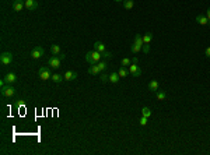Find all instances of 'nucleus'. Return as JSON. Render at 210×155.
Instances as JSON below:
<instances>
[{
	"instance_id": "f257e3e1",
	"label": "nucleus",
	"mask_w": 210,
	"mask_h": 155,
	"mask_svg": "<svg viewBox=\"0 0 210 155\" xmlns=\"http://www.w3.org/2000/svg\"><path fill=\"white\" fill-rule=\"evenodd\" d=\"M101 59H102V53H101V52H97V50L87 52V55H86V62L90 64H97Z\"/></svg>"
},
{
	"instance_id": "f03ea898",
	"label": "nucleus",
	"mask_w": 210,
	"mask_h": 155,
	"mask_svg": "<svg viewBox=\"0 0 210 155\" xmlns=\"http://www.w3.org/2000/svg\"><path fill=\"white\" fill-rule=\"evenodd\" d=\"M14 92H16V90H14V87L11 85V84H6L4 87H1V95L6 96V98L13 96Z\"/></svg>"
},
{
	"instance_id": "7ed1b4c3",
	"label": "nucleus",
	"mask_w": 210,
	"mask_h": 155,
	"mask_svg": "<svg viewBox=\"0 0 210 155\" xmlns=\"http://www.w3.org/2000/svg\"><path fill=\"white\" fill-rule=\"evenodd\" d=\"M38 76H39V78L44 80V81L50 80V77H52V74H50V71H49V68H48V67H41V68H39V70H38Z\"/></svg>"
},
{
	"instance_id": "20e7f679",
	"label": "nucleus",
	"mask_w": 210,
	"mask_h": 155,
	"mask_svg": "<svg viewBox=\"0 0 210 155\" xmlns=\"http://www.w3.org/2000/svg\"><path fill=\"white\" fill-rule=\"evenodd\" d=\"M0 62H1V64H4V66H9L13 62V55L10 52H3L0 55Z\"/></svg>"
},
{
	"instance_id": "39448f33",
	"label": "nucleus",
	"mask_w": 210,
	"mask_h": 155,
	"mask_svg": "<svg viewBox=\"0 0 210 155\" xmlns=\"http://www.w3.org/2000/svg\"><path fill=\"white\" fill-rule=\"evenodd\" d=\"M129 73L132 74L133 77H140V76L143 74V71L136 63H132L130 66H129Z\"/></svg>"
},
{
	"instance_id": "423d86ee",
	"label": "nucleus",
	"mask_w": 210,
	"mask_h": 155,
	"mask_svg": "<svg viewBox=\"0 0 210 155\" xmlns=\"http://www.w3.org/2000/svg\"><path fill=\"white\" fill-rule=\"evenodd\" d=\"M44 53H45L44 48H41V46H37V48H34V49H32L31 57H32V59H39V57H42V56H44Z\"/></svg>"
},
{
	"instance_id": "0eeeda50",
	"label": "nucleus",
	"mask_w": 210,
	"mask_h": 155,
	"mask_svg": "<svg viewBox=\"0 0 210 155\" xmlns=\"http://www.w3.org/2000/svg\"><path fill=\"white\" fill-rule=\"evenodd\" d=\"M48 66L53 68H60V59L56 57V56H52L49 60H48Z\"/></svg>"
},
{
	"instance_id": "6e6552de",
	"label": "nucleus",
	"mask_w": 210,
	"mask_h": 155,
	"mask_svg": "<svg viewBox=\"0 0 210 155\" xmlns=\"http://www.w3.org/2000/svg\"><path fill=\"white\" fill-rule=\"evenodd\" d=\"M24 3H25V9L28 10H35L38 9V1L37 0H24Z\"/></svg>"
},
{
	"instance_id": "1a4fd4ad",
	"label": "nucleus",
	"mask_w": 210,
	"mask_h": 155,
	"mask_svg": "<svg viewBox=\"0 0 210 155\" xmlns=\"http://www.w3.org/2000/svg\"><path fill=\"white\" fill-rule=\"evenodd\" d=\"M23 9H25V3H24L23 0H14V3H13L14 11H21Z\"/></svg>"
},
{
	"instance_id": "9d476101",
	"label": "nucleus",
	"mask_w": 210,
	"mask_h": 155,
	"mask_svg": "<svg viewBox=\"0 0 210 155\" xmlns=\"http://www.w3.org/2000/svg\"><path fill=\"white\" fill-rule=\"evenodd\" d=\"M4 81L7 82V84H14V82L17 81V76L14 73H7L4 76Z\"/></svg>"
},
{
	"instance_id": "9b49d317",
	"label": "nucleus",
	"mask_w": 210,
	"mask_h": 155,
	"mask_svg": "<svg viewBox=\"0 0 210 155\" xmlns=\"http://www.w3.org/2000/svg\"><path fill=\"white\" fill-rule=\"evenodd\" d=\"M63 76H64V80H66V81H73V80H76V78H77V73L70 71V70H69V71H66Z\"/></svg>"
},
{
	"instance_id": "f8f14e48",
	"label": "nucleus",
	"mask_w": 210,
	"mask_h": 155,
	"mask_svg": "<svg viewBox=\"0 0 210 155\" xmlns=\"http://www.w3.org/2000/svg\"><path fill=\"white\" fill-rule=\"evenodd\" d=\"M196 21L200 25H207V24H210V21H209V18L206 17V15H202V14H199V15H196Z\"/></svg>"
},
{
	"instance_id": "ddd939ff",
	"label": "nucleus",
	"mask_w": 210,
	"mask_h": 155,
	"mask_svg": "<svg viewBox=\"0 0 210 155\" xmlns=\"http://www.w3.org/2000/svg\"><path fill=\"white\" fill-rule=\"evenodd\" d=\"M149 90H150L151 92L158 91V81H157V80H153V81L149 82Z\"/></svg>"
},
{
	"instance_id": "4468645a",
	"label": "nucleus",
	"mask_w": 210,
	"mask_h": 155,
	"mask_svg": "<svg viewBox=\"0 0 210 155\" xmlns=\"http://www.w3.org/2000/svg\"><path fill=\"white\" fill-rule=\"evenodd\" d=\"M101 73L100 67H98V64H91V67L88 68V74H91V76H95V74Z\"/></svg>"
},
{
	"instance_id": "2eb2a0df",
	"label": "nucleus",
	"mask_w": 210,
	"mask_h": 155,
	"mask_svg": "<svg viewBox=\"0 0 210 155\" xmlns=\"http://www.w3.org/2000/svg\"><path fill=\"white\" fill-rule=\"evenodd\" d=\"M94 50H97V52H101V53H102V52H105V45L104 43H102V42H100V41H97L95 43H94Z\"/></svg>"
},
{
	"instance_id": "dca6fc26",
	"label": "nucleus",
	"mask_w": 210,
	"mask_h": 155,
	"mask_svg": "<svg viewBox=\"0 0 210 155\" xmlns=\"http://www.w3.org/2000/svg\"><path fill=\"white\" fill-rule=\"evenodd\" d=\"M153 39V34L151 32H146L144 35H143V42H144V45H149Z\"/></svg>"
},
{
	"instance_id": "f3484780",
	"label": "nucleus",
	"mask_w": 210,
	"mask_h": 155,
	"mask_svg": "<svg viewBox=\"0 0 210 155\" xmlns=\"http://www.w3.org/2000/svg\"><path fill=\"white\" fill-rule=\"evenodd\" d=\"M50 80L53 82H62L64 80V76H62V74H52Z\"/></svg>"
},
{
	"instance_id": "a211bd4d",
	"label": "nucleus",
	"mask_w": 210,
	"mask_h": 155,
	"mask_svg": "<svg viewBox=\"0 0 210 155\" xmlns=\"http://www.w3.org/2000/svg\"><path fill=\"white\" fill-rule=\"evenodd\" d=\"M133 43H136V45H139V46H142L143 48V43H144V42H143V37L140 35V34H136V35H135V41H133Z\"/></svg>"
},
{
	"instance_id": "6ab92c4d",
	"label": "nucleus",
	"mask_w": 210,
	"mask_h": 155,
	"mask_svg": "<svg viewBox=\"0 0 210 155\" xmlns=\"http://www.w3.org/2000/svg\"><path fill=\"white\" fill-rule=\"evenodd\" d=\"M50 52H52V55H53V56H58V55L62 53V52H60V46L59 45H52V46H50Z\"/></svg>"
},
{
	"instance_id": "aec40b11",
	"label": "nucleus",
	"mask_w": 210,
	"mask_h": 155,
	"mask_svg": "<svg viewBox=\"0 0 210 155\" xmlns=\"http://www.w3.org/2000/svg\"><path fill=\"white\" fill-rule=\"evenodd\" d=\"M119 74L118 73H111L109 74V82H112V84H116V82H119Z\"/></svg>"
},
{
	"instance_id": "412c9836",
	"label": "nucleus",
	"mask_w": 210,
	"mask_h": 155,
	"mask_svg": "<svg viewBox=\"0 0 210 155\" xmlns=\"http://www.w3.org/2000/svg\"><path fill=\"white\" fill-rule=\"evenodd\" d=\"M133 6H135V1H133V0H123V7L126 10L133 9Z\"/></svg>"
},
{
	"instance_id": "4be33fe9",
	"label": "nucleus",
	"mask_w": 210,
	"mask_h": 155,
	"mask_svg": "<svg viewBox=\"0 0 210 155\" xmlns=\"http://www.w3.org/2000/svg\"><path fill=\"white\" fill-rule=\"evenodd\" d=\"M155 95H157V99H158V101H165V98H167L165 91H160V90L155 92Z\"/></svg>"
},
{
	"instance_id": "5701e85b",
	"label": "nucleus",
	"mask_w": 210,
	"mask_h": 155,
	"mask_svg": "<svg viewBox=\"0 0 210 155\" xmlns=\"http://www.w3.org/2000/svg\"><path fill=\"white\" fill-rule=\"evenodd\" d=\"M98 67H100V70L101 71H105V70H106V67H108V63H106V60H100V62H98Z\"/></svg>"
},
{
	"instance_id": "b1692460",
	"label": "nucleus",
	"mask_w": 210,
	"mask_h": 155,
	"mask_svg": "<svg viewBox=\"0 0 210 155\" xmlns=\"http://www.w3.org/2000/svg\"><path fill=\"white\" fill-rule=\"evenodd\" d=\"M118 74H119V77H121V78H125L129 74V71L125 67H121V68H119V71H118Z\"/></svg>"
},
{
	"instance_id": "393cba45",
	"label": "nucleus",
	"mask_w": 210,
	"mask_h": 155,
	"mask_svg": "<svg viewBox=\"0 0 210 155\" xmlns=\"http://www.w3.org/2000/svg\"><path fill=\"white\" fill-rule=\"evenodd\" d=\"M130 50H132V53H139V52L142 50V46L136 45V43H132V45H130Z\"/></svg>"
},
{
	"instance_id": "a878e982",
	"label": "nucleus",
	"mask_w": 210,
	"mask_h": 155,
	"mask_svg": "<svg viewBox=\"0 0 210 155\" xmlns=\"http://www.w3.org/2000/svg\"><path fill=\"white\" fill-rule=\"evenodd\" d=\"M102 59H104V60H109V59H112V52H108V50L102 52Z\"/></svg>"
},
{
	"instance_id": "bb28decb",
	"label": "nucleus",
	"mask_w": 210,
	"mask_h": 155,
	"mask_svg": "<svg viewBox=\"0 0 210 155\" xmlns=\"http://www.w3.org/2000/svg\"><path fill=\"white\" fill-rule=\"evenodd\" d=\"M142 116L150 118V116H151V110H150V108H143V109H142Z\"/></svg>"
},
{
	"instance_id": "cd10ccee",
	"label": "nucleus",
	"mask_w": 210,
	"mask_h": 155,
	"mask_svg": "<svg viewBox=\"0 0 210 155\" xmlns=\"http://www.w3.org/2000/svg\"><path fill=\"white\" fill-rule=\"evenodd\" d=\"M121 64H122V67H129V66L132 64V62H130V59H128V57H125V59H122V62H121Z\"/></svg>"
},
{
	"instance_id": "c85d7f7f",
	"label": "nucleus",
	"mask_w": 210,
	"mask_h": 155,
	"mask_svg": "<svg viewBox=\"0 0 210 155\" xmlns=\"http://www.w3.org/2000/svg\"><path fill=\"white\" fill-rule=\"evenodd\" d=\"M147 119H149V118H146V116H142V118H140V120H139L140 126H146V124H147Z\"/></svg>"
},
{
	"instance_id": "c756f323",
	"label": "nucleus",
	"mask_w": 210,
	"mask_h": 155,
	"mask_svg": "<svg viewBox=\"0 0 210 155\" xmlns=\"http://www.w3.org/2000/svg\"><path fill=\"white\" fill-rule=\"evenodd\" d=\"M101 81L102 82L109 81V76H108V74H102V76H101Z\"/></svg>"
},
{
	"instance_id": "7c9ffc66",
	"label": "nucleus",
	"mask_w": 210,
	"mask_h": 155,
	"mask_svg": "<svg viewBox=\"0 0 210 155\" xmlns=\"http://www.w3.org/2000/svg\"><path fill=\"white\" fill-rule=\"evenodd\" d=\"M205 55H206V57H209V59H210V46H209V48H206Z\"/></svg>"
},
{
	"instance_id": "2f4dec72",
	"label": "nucleus",
	"mask_w": 210,
	"mask_h": 155,
	"mask_svg": "<svg viewBox=\"0 0 210 155\" xmlns=\"http://www.w3.org/2000/svg\"><path fill=\"white\" fill-rule=\"evenodd\" d=\"M149 50H150L149 45H143V52H144V53H149Z\"/></svg>"
},
{
	"instance_id": "473e14b6",
	"label": "nucleus",
	"mask_w": 210,
	"mask_h": 155,
	"mask_svg": "<svg viewBox=\"0 0 210 155\" xmlns=\"http://www.w3.org/2000/svg\"><path fill=\"white\" fill-rule=\"evenodd\" d=\"M58 57H59L60 60H64L66 59V55H64V53H60V55H58Z\"/></svg>"
},
{
	"instance_id": "72a5a7b5",
	"label": "nucleus",
	"mask_w": 210,
	"mask_h": 155,
	"mask_svg": "<svg viewBox=\"0 0 210 155\" xmlns=\"http://www.w3.org/2000/svg\"><path fill=\"white\" fill-rule=\"evenodd\" d=\"M206 17L209 18V21H210V7L207 9V11H206Z\"/></svg>"
},
{
	"instance_id": "f704fd0d",
	"label": "nucleus",
	"mask_w": 210,
	"mask_h": 155,
	"mask_svg": "<svg viewBox=\"0 0 210 155\" xmlns=\"http://www.w3.org/2000/svg\"><path fill=\"white\" fill-rule=\"evenodd\" d=\"M137 62H139V59H137V57H133V59H132V63H136L137 64Z\"/></svg>"
},
{
	"instance_id": "c9c22d12",
	"label": "nucleus",
	"mask_w": 210,
	"mask_h": 155,
	"mask_svg": "<svg viewBox=\"0 0 210 155\" xmlns=\"http://www.w3.org/2000/svg\"><path fill=\"white\" fill-rule=\"evenodd\" d=\"M115 1H118V3H119V1H122V0H115Z\"/></svg>"
}]
</instances>
